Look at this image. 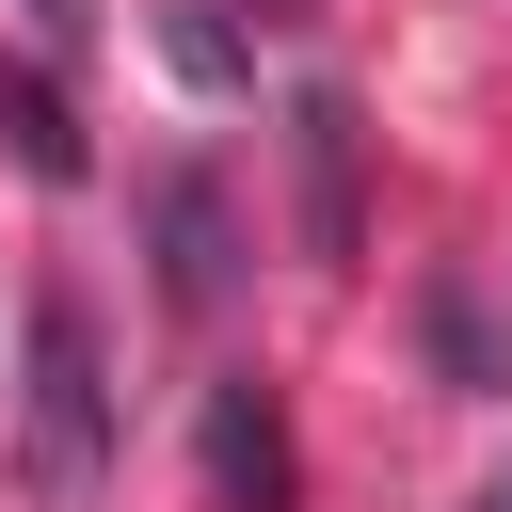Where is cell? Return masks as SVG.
<instances>
[{"label":"cell","mask_w":512,"mask_h":512,"mask_svg":"<svg viewBox=\"0 0 512 512\" xmlns=\"http://www.w3.org/2000/svg\"><path fill=\"white\" fill-rule=\"evenodd\" d=\"M480 512H512V480H496V496H480Z\"/></svg>","instance_id":"7"},{"label":"cell","mask_w":512,"mask_h":512,"mask_svg":"<svg viewBox=\"0 0 512 512\" xmlns=\"http://www.w3.org/2000/svg\"><path fill=\"white\" fill-rule=\"evenodd\" d=\"M16 16H32V32H80V0H16Z\"/></svg>","instance_id":"6"},{"label":"cell","mask_w":512,"mask_h":512,"mask_svg":"<svg viewBox=\"0 0 512 512\" xmlns=\"http://www.w3.org/2000/svg\"><path fill=\"white\" fill-rule=\"evenodd\" d=\"M192 464H208V512H304V464H288V416H272V384H256V368H240V384H208Z\"/></svg>","instance_id":"2"},{"label":"cell","mask_w":512,"mask_h":512,"mask_svg":"<svg viewBox=\"0 0 512 512\" xmlns=\"http://www.w3.org/2000/svg\"><path fill=\"white\" fill-rule=\"evenodd\" d=\"M96 464H112V368H96V320L48 288L32 304V480L96 496Z\"/></svg>","instance_id":"1"},{"label":"cell","mask_w":512,"mask_h":512,"mask_svg":"<svg viewBox=\"0 0 512 512\" xmlns=\"http://www.w3.org/2000/svg\"><path fill=\"white\" fill-rule=\"evenodd\" d=\"M160 240H176L160 288H176V304H224V192H208V176H160Z\"/></svg>","instance_id":"3"},{"label":"cell","mask_w":512,"mask_h":512,"mask_svg":"<svg viewBox=\"0 0 512 512\" xmlns=\"http://www.w3.org/2000/svg\"><path fill=\"white\" fill-rule=\"evenodd\" d=\"M432 352H448V384H496V336H480V288H432Z\"/></svg>","instance_id":"5"},{"label":"cell","mask_w":512,"mask_h":512,"mask_svg":"<svg viewBox=\"0 0 512 512\" xmlns=\"http://www.w3.org/2000/svg\"><path fill=\"white\" fill-rule=\"evenodd\" d=\"M304 240L352 256V112L336 96H304Z\"/></svg>","instance_id":"4"}]
</instances>
